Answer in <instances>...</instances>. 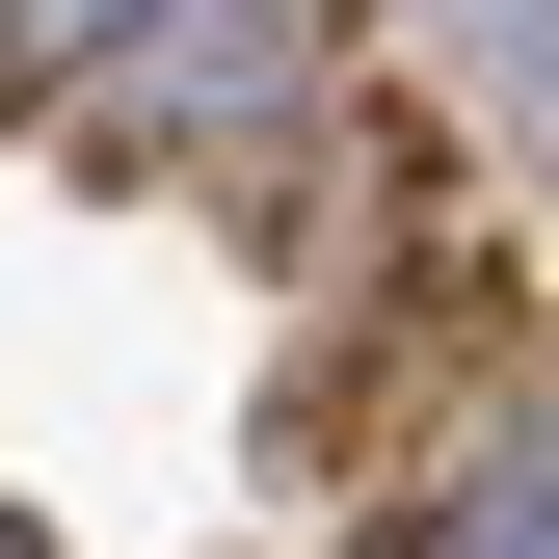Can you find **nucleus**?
<instances>
[{
	"instance_id": "nucleus-1",
	"label": "nucleus",
	"mask_w": 559,
	"mask_h": 559,
	"mask_svg": "<svg viewBox=\"0 0 559 559\" xmlns=\"http://www.w3.org/2000/svg\"><path fill=\"white\" fill-rule=\"evenodd\" d=\"M53 133H81L107 187H187V214H240V240H320L427 107L346 53V0H133L81 81H53Z\"/></svg>"
},
{
	"instance_id": "nucleus-2",
	"label": "nucleus",
	"mask_w": 559,
	"mask_h": 559,
	"mask_svg": "<svg viewBox=\"0 0 559 559\" xmlns=\"http://www.w3.org/2000/svg\"><path fill=\"white\" fill-rule=\"evenodd\" d=\"M0 27H27V107H53V81H81V53L133 27V0H0Z\"/></svg>"
}]
</instances>
